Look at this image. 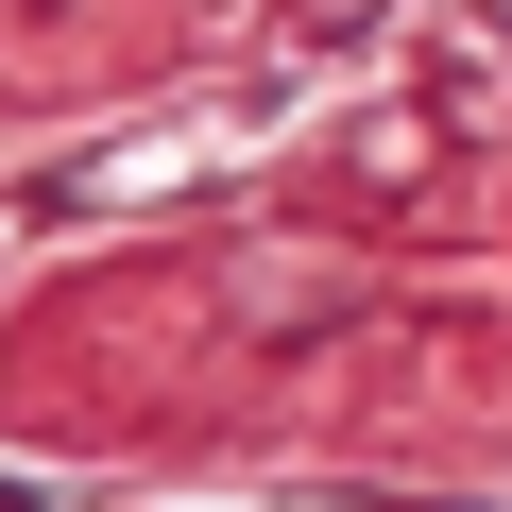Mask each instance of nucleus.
I'll return each mask as SVG.
<instances>
[{
  "label": "nucleus",
  "mask_w": 512,
  "mask_h": 512,
  "mask_svg": "<svg viewBox=\"0 0 512 512\" xmlns=\"http://www.w3.org/2000/svg\"><path fill=\"white\" fill-rule=\"evenodd\" d=\"M376 18H393V0H291V35H308V52H359Z\"/></svg>",
  "instance_id": "nucleus-1"
}]
</instances>
